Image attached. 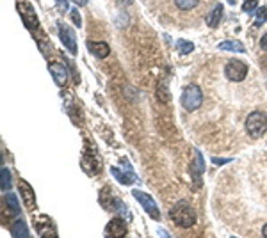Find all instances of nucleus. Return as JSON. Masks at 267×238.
I'll list each match as a JSON object with an SVG mask.
<instances>
[{"instance_id": "12", "label": "nucleus", "mask_w": 267, "mask_h": 238, "mask_svg": "<svg viewBox=\"0 0 267 238\" xmlns=\"http://www.w3.org/2000/svg\"><path fill=\"white\" fill-rule=\"evenodd\" d=\"M194 153V162H192L191 165V172H192V178L196 180V185H200L201 183V174H203L205 171V162H203V155L200 153V150H194L192 151Z\"/></svg>"}, {"instance_id": "11", "label": "nucleus", "mask_w": 267, "mask_h": 238, "mask_svg": "<svg viewBox=\"0 0 267 238\" xmlns=\"http://www.w3.org/2000/svg\"><path fill=\"white\" fill-rule=\"evenodd\" d=\"M18 187H20V194H22L25 206L29 208V210H32V208L36 206V194H34V190H32V187L29 185L25 180H20Z\"/></svg>"}, {"instance_id": "19", "label": "nucleus", "mask_w": 267, "mask_h": 238, "mask_svg": "<svg viewBox=\"0 0 267 238\" xmlns=\"http://www.w3.org/2000/svg\"><path fill=\"white\" fill-rule=\"evenodd\" d=\"M177 48L180 53H183V55H187V53H191L192 50H194V44L191 43V41L187 40H178L177 41Z\"/></svg>"}, {"instance_id": "1", "label": "nucleus", "mask_w": 267, "mask_h": 238, "mask_svg": "<svg viewBox=\"0 0 267 238\" xmlns=\"http://www.w3.org/2000/svg\"><path fill=\"white\" fill-rule=\"evenodd\" d=\"M169 217L180 228H192L196 224V212L187 201H180V203L175 204L169 212Z\"/></svg>"}, {"instance_id": "7", "label": "nucleus", "mask_w": 267, "mask_h": 238, "mask_svg": "<svg viewBox=\"0 0 267 238\" xmlns=\"http://www.w3.org/2000/svg\"><path fill=\"white\" fill-rule=\"evenodd\" d=\"M59 29V36H61V41L64 44V48H68L70 53H77V40H75V32L71 31L66 23L59 22L57 23Z\"/></svg>"}, {"instance_id": "25", "label": "nucleus", "mask_w": 267, "mask_h": 238, "mask_svg": "<svg viewBox=\"0 0 267 238\" xmlns=\"http://www.w3.org/2000/svg\"><path fill=\"white\" fill-rule=\"evenodd\" d=\"M57 7L61 13H66L68 11V0H57Z\"/></svg>"}, {"instance_id": "4", "label": "nucleus", "mask_w": 267, "mask_h": 238, "mask_svg": "<svg viewBox=\"0 0 267 238\" xmlns=\"http://www.w3.org/2000/svg\"><path fill=\"white\" fill-rule=\"evenodd\" d=\"M16 7H18V13L22 14V20L27 29H29V31H36L40 23H38V16H36L34 7H32L27 0H18Z\"/></svg>"}, {"instance_id": "9", "label": "nucleus", "mask_w": 267, "mask_h": 238, "mask_svg": "<svg viewBox=\"0 0 267 238\" xmlns=\"http://www.w3.org/2000/svg\"><path fill=\"white\" fill-rule=\"evenodd\" d=\"M34 226L41 238H57V231H55V228H53L48 217H38V219H34Z\"/></svg>"}, {"instance_id": "21", "label": "nucleus", "mask_w": 267, "mask_h": 238, "mask_svg": "<svg viewBox=\"0 0 267 238\" xmlns=\"http://www.w3.org/2000/svg\"><path fill=\"white\" fill-rule=\"evenodd\" d=\"M2 192H7L9 189H11V172L7 171V169H2Z\"/></svg>"}, {"instance_id": "16", "label": "nucleus", "mask_w": 267, "mask_h": 238, "mask_svg": "<svg viewBox=\"0 0 267 238\" xmlns=\"http://www.w3.org/2000/svg\"><path fill=\"white\" fill-rule=\"evenodd\" d=\"M219 48H221V50H230V52H239V53L246 52L244 44L240 43V41H235V40L222 41V43H219Z\"/></svg>"}, {"instance_id": "29", "label": "nucleus", "mask_w": 267, "mask_h": 238, "mask_svg": "<svg viewBox=\"0 0 267 238\" xmlns=\"http://www.w3.org/2000/svg\"><path fill=\"white\" fill-rule=\"evenodd\" d=\"M159 237H160V238H169V237H168V233H166L164 230H159Z\"/></svg>"}, {"instance_id": "31", "label": "nucleus", "mask_w": 267, "mask_h": 238, "mask_svg": "<svg viewBox=\"0 0 267 238\" xmlns=\"http://www.w3.org/2000/svg\"><path fill=\"white\" fill-rule=\"evenodd\" d=\"M228 4H231V5H235V4H237V0H228Z\"/></svg>"}, {"instance_id": "23", "label": "nucleus", "mask_w": 267, "mask_h": 238, "mask_svg": "<svg viewBox=\"0 0 267 238\" xmlns=\"http://www.w3.org/2000/svg\"><path fill=\"white\" fill-rule=\"evenodd\" d=\"M257 5H258L257 0H246L244 5H242V11L244 13H253L255 9H257Z\"/></svg>"}, {"instance_id": "2", "label": "nucleus", "mask_w": 267, "mask_h": 238, "mask_svg": "<svg viewBox=\"0 0 267 238\" xmlns=\"http://www.w3.org/2000/svg\"><path fill=\"white\" fill-rule=\"evenodd\" d=\"M180 102H182V107L185 111H198L200 105L203 103V93H201V89L198 85H187Z\"/></svg>"}, {"instance_id": "10", "label": "nucleus", "mask_w": 267, "mask_h": 238, "mask_svg": "<svg viewBox=\"0 0 267 238\" xmlns=\"http://www.w3.org/2000/svg\"><path fill=\"white\" fill-rule=\"evenodd\" d=\"M48 71L52 73L53 80H55V84L57 85H64L68 80V71L66 68H64V64H61V62H50L48 64Z\"/></svg>"}, {"instance_id": "22", "label": "nucleus", "mask_w": 267, "mask_h": 238, "mask_svg": "<svg viewBox=\"0 0 267 238\" xmlns=\"http://www.w3.org/2000/svg\"><path fill=\"white\" fill-rule=\"evenodd\" d=\"M267 22V9L266 7H260L257 11V22H255V25H262V23Z\"/></svg>"}, {"instance_id": "26", "label": "nucleus", "mask_w": 267, "mask_h": 238, "mask_svg": "<svg viewBox=\"0 0 267 238\" xmlns=\"http://www.w3.org/2000/svg\"><path fill=\"white\" fill-rule=\"evenodd\" d=\"M212 162L218 163V165H224V163L231 162V160H230V159H212Z\"/></svg>"}, {"instance_id": "17", "label": "nucleus", "mask_w": 267, "mask_h": 238, "mask_svg": "<svg viewBox=\"0 0 267 238\" xmlns=\"http://www.w3.org/2000/svg\"><path fill=\"white\" fill-rule=\"evenodd\" d=\"M13 238H29V230H27V224L23 221H16L13 226Z\"/></svg>"}, {"instance_id": "18", "label": "nucleus", "mask_w": 267, "mask_h": 238, "mask_svg": "<svg viewBox=\"0 0 267 238\" xmlns=\"http://www.w3.org/2000/svg\"><path fill=\"white\" fill-rule=\"evenodd\" d=\"M5 204L9 206V210L14 213V215H18L20 213V204H18V199L14 194H11V192H7L5 194Z\"/></svg>"}, {"instance_id": "20", "label": "nucleus", "mask_w": 267, "mask_h": 238, "mask_svg": "<svg viewBox=\"0 0 267 238\" xmlns=\"http://www.w3.org/2000/svg\"><path fill=\"white\" fill-rule=\"evenodd\" d=\"M200 0H175V4H177L178 9H182V11H189V9L196 7Z\"/></svg>"}, {"instance_id": "13", "label": "nucleus", "mask_w": 267, "mask_h": 238, "mask_svg": "<svg viewBox=\"0 0 267 238\" xmlns=\"http://www.w3.org/2000/svg\"><path fill=\"white\" fill-rule=\"evenodd\" d=\"M111 174L120 181V183H123V185H132L134 181L137 180V176H135L132 171L125 172V171H120L118 167H111Z\"/></svg>"}, {"instance_id": "14", "label": "nucleus", "mask_w": 267, "mask_h": 238, "mask_svg": "<svg viewBox=\"0 0 267 238\" xmlns=\"http://www.w3.org/2000/svg\"><path fill=\"white\" fill-rule=\"evenodd\" d=\"M89 44V50L91 53H94L98 59H105L109 53H111V48H109V44L103 43V41H93V43H88Z\"/></svg>"}, {"instance_id": "6", "label": "nucleus", "mask_w": 267, "mask_h": 238, "mask_svg": "<svg viewBox=\"0 0 267 238\" xmlns=\"http://www.w3.org/2000/svg\"><path fill=\"white\" fill-rule=\"evenodd\" d=\"M224 75L230 80H233V82H240V80H244L246 75H248V64H246L244 61L233 59V61L228 62L226 68H224Z\"/></svg>"}, {"instance_id": "28", "label": "nucleus", "mask_w": 267, "mask_h": 238, "mask_svg": "<svg viewBox=\"0 0 267 238\" xmlns=\"http://www.w3.org/2000/svg\"><path fill=\"white\" fill-rule=\"evenodd\" d=\"M73 2H75V4H77V5H79V7H80V5H86V4H88L89 0H73Z\"/></svg>"}, {"instance_id": "3", "label": "nucleus", "mask_w": 267, "mask_h": 238, "mask_svg": "<svg viewBox=\"0 0 267 238\" xmlns=\"http://www.w3.org/2000/svg\"><path fill=\"white\" fill-rule=\"evenodd\" d=\"M246 130L251 137H260L267 130V114L264 112H253L246 119Z\"/></svg>"}, {"instance_id": "27", "label": "nucleus", "mask_w": 267, "mask_h": 238, "mask_svg": "<svg viewBox=\"0 0 267 238\" xmlns=\"http://www.w3.org/2000/svg\"><path fill=\"white\" fill-rule=\"evenodd\" d=\"M260 46H262V48L267 52V34L262 36V40H260Z\"/></svg>"}, {"instance_id": "8", "label": "nucleus", "mask_w": 267, "mask_h": 238, "mask_svg": "<svg viewBox=\"0 0 267 238\" xmlns=\"http://www.w3.org/2000/svg\"><path fill=\"white\" fill-rule=\"evenodd\" d=\"M127 237V222L123 219H112L105 226V238H125Z\"/></svg>"}, {"instance_id": "5", "label": "nucleus", "mask_w": 267, "mask_h": 238, "mask_svg": "<svg viewBox=\"0 0 267 238\" xmlns=\"http://www.w3.org/2000/svg\"><path fill=\"white\" fill-rule=\"evenodd\" d=\"M132 196L139 201V204L142 206V210L148 213V215L153 219V221H159L160 219V212L159 208H157L155 201H153V198H150L148 194H144V192H141V190H134Z\"/></svg>"}, {"instance_id": "30", "label": "nucleus", "mask_w": 267, "mask_h": 238, "mask_svg": "<svg viewBox=\"0 0 267 238\" xmlns=\"http://www.w3.org/2000/svg\"><path fill=\"white\" fill-rule=\"evenodd\" d=\"M262 233H264V238H267V224L264 226V231H262Z\"/></svg>"}, {"instance_id": "15", "label": "nucleus", "mask_w": 267, "mask_h": 238, "mask_svg": "<svg viewBox=\"0 0 267 238\" xmlns=\"http://www.w3.org/2000/svg\"><path fill=\"white\" fill-rule=\"evenodd\" d=\"M221 18H222V5L221 4H216L212 11L207 14V20H205V22H207V25H209V27L216 29V27L221 23Z\"/></svg>"}, {"instance_id": "24", "label": "nucleus", "mask_w": 267, "mask_h": 238, "mask_svg": "<svg viewBox=\"0 0 267 238\" xmlns=\"http://www.w3.org/2000/svg\"><path fill=\"white\" fill-rule=\"evenodd\" d=\"M71 20H73V23H75L77 27H82V18H80L79 14V9H73V11H71Z\"/></svg>"}]
</instances>
